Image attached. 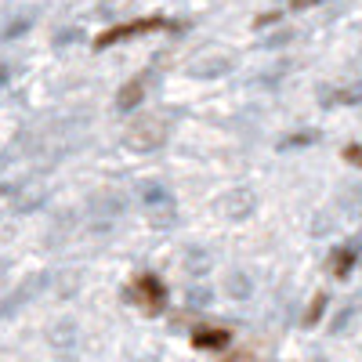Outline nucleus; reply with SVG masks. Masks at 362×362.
<instances>
[{"label": "nucleus", "mask_w": 362, "mask_h": 362, "mask_svg": "<svg viewBox=\"0 0 362 362\" xmlns=\"http://www.w3.org/2000/svg\"><path fill=\"white\" fill-rule=\"evenodd\" d=\"M170 127V116L167 112H153V116H145V119H138V124L127 131V145L131 148H138V153H153V148H160L163 141H167V131Z\"/></svg>", "instance_id": "1"}, {"label": "nucleus", "mask_w": 362, "mask_h": 362, "mask_svg": "<svg viewBox=\"0 0 362 362\" xmlns=\"http://www.w3.org/2000/svg\"><path fill=\"white\" fill-rule=\"evenodd\" d=\"M163 25H167V18H160V15L134 18V22H124V25H112V29H105V33L95 40V47H98V51H105V47H112V44H119V40H127V37L153 33V29H163Z\"/></svg>", "instance_id": "2"}, {"label": "nucleus", "mask_w": 362, "mask_h": 362, "mask_svg": "<svg viewBox=\"0 0 362 362\" xmlns=\"http://www.w3.org/2000/svg\"><path fill=\"white\" fill-rule=\"evenodd\" d=\"M134 297L148 315H160L163 305H167V286L153 276V272H141V276H134Z\"/></svg>", "instance_id": "3"}, {"label": "nucleus", "mask_w": 362, "mask_h": 362, "mask_svg": "<svg viewBox=\"0 0 362 362\" xmlns=\"http://www.w3.org/2000/svg\"><path fill=\"white\" fill-rule=\"evenodd\" d=\"M145 87H148V76H145V73L131 76L124 87L116 90V109H119V112H131L134 105H141V102H145Z\"/></svg>", "instance_id": "4"}, {"label": "nucleus", "mask_w": 362, "mask_h": 362, "mask_svg": "<svg viewBox=\"0 0 362 362\" xmlns=\"http://www.w3.org/2000/svg\"><path fill=\"white\" fill-rule=\"evenodd\" d=\"M228 341H232V334H228V329H221V326H199L196 334H192V344L203 348V351H218Z\"/></svg>", "instance_id": "5"}, {"label": "nucleus", "mask_w": 362, "mask_h": 362, "mask_svg": "<svg viewBox=\"0 0 362 362\" xmlns=\"http://www.w3.org/2000/svg\"><path fill=\"white\" fill-rule=\"evenodd\" d=\"M254 192L250 189H232V196L225 199V206H228V214L235 218V221H243V218H250V210H254Z\"/></svg>", "instance_id": "6"}, {"label": "nucleus", "mask_w": 362, "mask_h": 362, "mask_svg": "<svg viewBox=\"0 0 362 362\" xmlns=\"http://www.w3.org/2000/svg\"><path fill=\"white\" fill-rule=\"evenodd\" d=\"M225 293H228L232 300H247V297L254 293V279L247 276V272H232V276L225 279Z\"/></svg>", "instance_id": "7"}, {"label": "nucleus", "mask_w": 362, "mask_h": 362, "mask_svg": "<svg viewBox=\"0 0 362 362\" xmlns=\"http://www.w3.org/2000/svg\"><path fill=\"white\" fill-rule=\"evenodd\" d=\"M355 257H358V247H355V243H351V247H341V250L334 254V261H329V272H334V279H348V272H351Z\"/></svg>", "instance_id": "8"}, {"label": "nucleus", "mask_w": 362, "mask_h": 362, "mask_svg": "<svg viewBox=\"0 0 362 362\" xmlns=\"http://www.w3.org/2000/svg\"><path fill=\"white\" fill-rule=\"evenodd\" d=\"M141 199H145V206L153 210V206H167V203H174V196L163 189V185H145L141 189Z\"/></svg>", "instance_id": "9"}, {"label": "nucleus", "mask_w": 362, "mask_h": 362, "mask_svg": "<svg viewBox=\"0 0 362 362\" xmlns=\"http://www.w3.org/2000/svg\"><path fill=\"white\" fill-rule=\"evenodd\" d=\"M228 69H232L228 58H206V62L196 66V76H221V73H228Z\"/></svg>", "instance_id": "10"}, {"label": "nucleus", "mask_w": 362, "mask_h": 362, "mask_svg": "<svg viewBox=\"0 0 362 362\" xmlns=\"http://www.w3.org/2000/svg\"><path fill=\"white\" fill-rule=\"evenodd\" d=\"M148 225H153V228H170V225H174V203L148 210Z\"/></svg>", "instance_id": "11"}, {"label": "nucleus", "mask_w": 362, "mask_h": 362, "mask_svg": "<svg viewBox=\"0 0 362 362\" xmlns=\"http://www.w3.org/2000/svg\"><path fill=\"white\" fill-rule=\"evenodd\" d=\"M29 25H33V11H22L18 18H11V22L4 25V40H15L18 33H25Z\"/></svg>", "instance_id": "12"}, {"label": "nucleus", "mask_w": 362, "mask_h": 362, "mask_svg": "<svg viewBox=\"0 0 362 362\" xmlns=\"http://www.w3.org/2000/svg\"><path fill=\"white\" fill-rule=\"evenodd\" d=\"M206 264H210V257L203 254V250H189V257H185V268H189V276L192 279H199L203 272H206Z\"/></svg>", "instance_id": "13"}, {"label": "nucleus", "mask_w": 362, "mask_h": 362, "mask_svg": "<svg viewBox=\"0 0 362 362\" xmlns=\"http://www.w3.org/2000/svg\"><path fill=\"white\" fill-rule=\"evenodd\" d=\"M341 206L348 210V214H362V189H348L341 196Z\"/></svg>", "instance_id": "14"}, {"label": "nucleus", "mask_w": 362, "mask_h": 362, "mask_svg": "<svg viewBox=\"0 0 362 362\" xmlns=\"http://www.w3.org/2000/svg\"><path fill=\"white\" fill-rule=\"evenodd\" d=\"M322 312H326V293H315V297H312V308H308V315H305V326H315V322L322 319Z\"/></svg>", "instance_id": "15"}, {"label": "nucleus", "mask_w": 362, "mask_h": 362, "mask_svg": "<svg viewBox=\"0 0 362 362\" xmlns=\"http://www.w3.org/2000/svg\"><path fill=\"white\" fill-rule=\"evenodd\" d=\"M189 305H192V308H206V305H210V290H206V286H203V290L192 286V290H189Z\"/></svg>", "instance_id": "16"}, {"label": "nucleus", "mask_w": 362, "mask_h": 362, "mask_svg": "<svg viewBox=\"0 0 362 362\" xmlns=\"http://www.w3.org/2000/svg\"><path fill=\"white\" fill-rule=\"evenodd\" d=\"M334 98H337V102H344V105H358V102H362V87H348V90H337Z\"/></svg>", "instance_id": "17"}, {"label": "nucleus", "mask_w": 362, "mask_h": 362, "mask_svg": "<svg viewBox=\"0 0 362 362\" xmlns=\"http://www.w3.org/2000/svg\"><path fill=\"white\" fill-rule=\"evenodd\" d=\"M315 138H319L315 131H308V134H293V138H286V141H283L279 148H290V145H312Z\"/></svg>", "instance_id": "18"}, {"label": "nucleus", "mask_w": 362, "mask_h": 362, "mask_svg": "<svg viewBox=\"0 0 362 362\" xmlns=\"http://www.w3.org/2000/svg\"><path fill=\"white\" fill-rule=\"evenodd\" d=\"M351 315H355V308L348 305V308H344V312L334 319V326H329V334H341V329H344V322H351Z\"/></svg>", "instance_id": "19"}, {"label": "nucleus", "mask_w": 362, "mask_h": 362, "mask_svg": "<svg viewBox=\"0 0 362 362\" xmlns=\"http://www.w3.org/2000/svg\"><path fill=\"white\" fill-rule=\"evenodd\" d=\"M344 160L351 167H362V145H344Z\"/></svg>", "instance_id": "20"}, {"label": "nucleus", "mask_w": 362, "mask_h": 362, "mask_svg": "<svg viewBox=\"0 0 362 362\" xmlns=\"http://www.w3.org/2000/svg\"><path fill=\"white\" fill-rule=\"evenodd\" d=\"M272 22H279V11H264V15H257L254 18V25L261 29V25H272Z\"/></svg>", "instance_id": "21"}, {"label": "nucleus", "mask_w": 362, "mask_h": 362, "mask_svg": "<svg viewBox=\"0 0 362 362\" xmlns=\"http://www.w3.org/2000/svg\"><path fill=\"white\" fill-rule=\"evenodd\" d=\"M76 37H80L76 29H66V33H58V37H54V44H66V40H76Z\"/></svg>", "instance_id": "22"}, {"label": "nucleus", "mask_w": 362, "mask_h": 362, "mask_svg": "<svg viewBox=\"0 0 362 362\" xmlns=\"http://www.w3.org/2000/svg\"><path fill=\"white\" fill-rule=\"evenodd\" d=\"M308 4H319V0H290V8L300 11V8H308Z\"/></svg>", "instance_id": "23"}]
</instances>
